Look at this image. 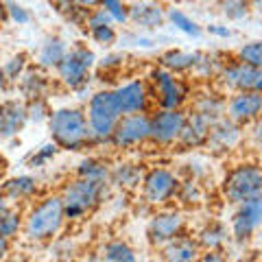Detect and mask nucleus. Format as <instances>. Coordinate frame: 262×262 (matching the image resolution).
<instances>
[{
	"label": "nucleus",
	"instance_id": "obj_12",
	"mask_svg": "<svg viewBox=\"0 0 262 262\" xmlns=\"http://www.w3.org/2000/svg\"><path fill=\"white\" fill-rule=\"evenodd\" d=\"M114 101L118 105L120 116H127V114H144L149 110V88L142 79H134L127 81V83H120L118 88L112 90Z\"/></svg>",
	"mask_w": 262,
	"mask_h": 262
},
{
	"label": "nucleus",
	"instance_id": "obj_7",
	"mask_svg": "<svg viewBox=\"0 0 262 262\" xmlns=\"http://www.w3.org/2000/svg\"><path fill=\"white\" fill-rule=\"evenodd\" d=\"M149 83H151V96L155 98L160 110H182V105L188 101V85L186 81L168 72L164 68H153L149 72Z\"/></svg>",
	"mask_w": 262,
	"mask_h": 262
},
{
	"label": "nucleus",
	"instance_id": "obj_43",
	"mask_svg": "<svg viewBox=\"0 0 262 262\" xmlns=\"http://www.w3.org/2000/svg\"><path fill=\"white\" fill-rule=\"evenodd\" d=\"M196 262H225V256L219 249H208L206 253H201Z\"/></svg>",
	"mask_w": 262,
	"mask_h": 262
},
{
	"label": "nucleus",
	"instance_id": "obj_5",
	"mask_svg": "<svg viewBox=\"0 0 262 262\" xmlns=\"http://www.w3.org/2000/svg\"><path fill=\"white\" fill-rule=\"evenodd\" d=\"M94 66H96L94 51H90L88 46H75V48H68V53H66V57L55 70L66 88L72 90V92L83 94L90 85V79H92Z\"/></svg>",
	"mask_w": 262,
	"mask_h": 262
},
{
	"label": "nucleus",
	"instance_id": "obj_32",
	"mask_svg": "<svg viewBox=\"0 0 262 262\" xmlns=\"http://www.w3.org/2000/svg\"><path fill=\"white\" fill-rule=\"evenodd\" d=\"M219 9L227 20L241 22L245 18H249L253 7H251L249 0H219Z\"/></svg>",
	"mask_w": 262,
	"mask_h": 262
},
{
	"label": "nucleus",
	"instance_id": "obj_39",
	"mask_svg": "<svg viewBox=\"0 0 262 262\" xmlns=\"http://www.w3.org/2000/svg\"><path fill=\"white\" fill-rule=\"evenodd\" d=\"M5 13H7V20H11L15 24H29L31 22V11L24 5L15 3V0H5Z\"/></svg>",
	"mask_w": 262,
	"mask_h": 262
},
{
	"label": "nucleus",
	"instance_id": "obj_21",
	"mask_svg": "<svg viewBox=\"0 0 262 262\" xmlns=\"http://www.w3.org/2000/svg\"><path fill=\"white\" fill-rule=\"evenodd\" d=\"M39 190V182L31 175H18V177H11L3 182L0 186V192L7 196V201H24V199H31L35 196Z\"/></svg>",
	"mask_w": 262,
	"mask_h": 262
},
{
	"label": "nucleus",
	"instance_id": "obj_33",
	"mask_svg": "<svg viewBox=\"0 0 262 262\" xmlns=\"http://www.w3.org/2000/svg\"><path fill=\"white\" fill-rule=\"evenodd\" d=\"M98 9L107 13L116 27L129 22V0H98Z\"/></svg>",
	"mask_w": 262,
	"mask_h": 262
},
{
	"label": "nucleus",
	"instance_id": "obj_3",
	"mask_svg": "<svg viewBox=\"0 0 262 262\" xmlns=\"http://www.w3.org/2000/svg\"><path fill=\"white\" fill-rule=\"evenodd\" d=\"M85 120H88L94 144L110 142L112 131L120 120V112L116 101H114L112 90H98V92L90 96L88 107H85Z\"/></svg>",
	"mask_w": 262,
	"mask_h": 262
},
{
	"label": "nucleus",
	"instance_id": "obj_17",
	"mask_svg": "<svg viewBox=\"0 0 262 262\" xmlns=\"http://www.w3.org/2000/svg\"><path fill=\"white\" fill-rule=\"evenodd\" d=\"M27 107L24 101L11 98V101L0 103V140L15 138L20 131L27 127Z\"/></svg>",
	"mask_w": 262,
	"mask_h": 262
},
{
	"label": "nucleus",
	"instance_id": "obj_29",
	"mask_svg": "<svg viewBox=\"0 0 262 262\" xmlns=\"http://www.w3.org/2000/svg\"><path fill=\"white\" fill-rule=\"evenodd\" d=\"M166 20L173 24V27L177 29V31H182L184 35H188V37H201V33H203V29L199 27V22L196 20H192L188 13H184L182 9H168L166 11Z\"/></svg>",
	"mask_w": 262,
	"mask_h": 262
},
{
	"label": "nucleus",
	"instance_id": "obj_35",
	"mask_svg": "<svg viewBox=\"0 0 262 262\" xmlns=\"http://www.w3.org/2000/svg\"><path fill=\"white\" fill-rule=\"evenodd\" d=\"M236 59L249 63L253 68H262V44L258 39H251V42L243 44L238 51H236Z\"/></svg>",
	"mask_w": 262,
	"mask_h": 262
},
{
	"label": "nucleus",
	"instance_id": "obj_45",
	"mask_svg": "<svg viewBox=\"0 0 262 262\" xmlns=\"http://www.w3.org/2000/svg\"><path fill=\"white\" fill-rule=\"evenodd\" d=\"M68 3H72L75 7H81V9H85V11L96 9L98 7V0H68Z\"/></svg>",
	"mask_w": 262,
	"mask_h": 262
},
{
	"label": "nucleus",
	"instance_id": "obj_18",
	"mask_svg": "<svg viewBox=\"0 0 262 262\" xmlns=\"http://www.w3.org/2000/svg\"><path fill=\"white\" fill-rule=\"evenodd\" d=\"M241 136H243L241 127L223 116L210 125V134H208L206 144H212L216 151H227L241 142Z\"/></svg>",
	"mask_w": 262,
	"mask_h": 262
},
{
	"label": "nucleus",
	"instance_id": "obj_50",
	"mask_svg": "<svg viewBox=\"0 0 262 262\" xmlns=\"http://www.w3.org/2000/svg\"><path fill=\"white\" fill-rule=\"evenodd\" d=\"M249 3H251V7H258V5H260V0H249Z\"/></svg>",
	"mask_w": 262,
	"mask_h": 262
},
{
	"label": "nucleus",
	"instance_id": "obj_24",
	"mask_svg": "<svg viewBox=\"0 0 262 262\" xmlns=\"http://www.w3.org/2000/svg\"><path fill=\"white\" fill-rule=\"evenodd\" d=\"M196 61V53H188V51H179V48H170L160 57V68L168 70V72H188L194 68Z\"/></svg>",
	"mask_w": 262,
	"mask_h": 262
},
{
	"label": "nucleus",
	"instance_id": "obj_4",
	"mask_svg": "<svg viewBox=\"0 0 262 262\" xmlns=\"http://www.w3.org/2000/svg\"><path fill=\"white\" fill-rule=\"evenodd\" d=\"M105 190H107V184L92 182V179L77 177L72 182H68L59 194L66 219H81L88 212H92L101 203Z\"/></svg>",
	"mask_w": 262,
	"mask_h": 262
},
{
	"label": "nucleus",
	"instance_id": "obj_16",
	"mask_svg": "<svg viewBox=\"0 0 262 262\" xmlns=\"http://www.w3.org/2000/svg\"><path fill=\"white\" fill-rule=\"evenodd\" d=\"M129 22L140 29L153 31L166 22V11L158 0H129Z\"/></svg>",
	"mask_w": 262,
	"mask_h": 262
},
{
	"label": "nucleus",
	"instance_id": "obj_36",
	"mask_svg": "<svg viewBox=\"0 0 262 262\" xmlns=\"http://www.w3.org/2000/svg\"><path fill=\"white\" fill-rule=\"evenodd\" d=\"M27 107V120L29 122H46L51 116V107H48L46 98H33V101H24Z\"/></svg>",
	"mask_w": 262,
	"mask_h": 262
},
{
	"label": "nucleus",
	"instance_id": "obj_38",
	"mask_svg": "<svg viewBox=\"0 0 262 262\" xmlns=\"http://www.w3.org/2000/svg\"><path fill=\"white\" fill-rule=\"evenodd\" d=\"M57 153H59V146H57L55 142H46V144H42V146H39V149L29 158V166H33V168L44 166V164L51 162Z\"/></svg>",
	"mask_w": 262,
	"mask_h": 262
},
{
	"label": "nucleus",
	"instance_id": "obj_11",
	"mask_svg": "<svg viewBox=\"0 0 262 262\" xmlns=\"http://www.w3.org/2000/svg\"><path fill=\"white\" fill-rule=\"evenodd\" d=\"M149 140V116L146 114H127L120 116L112 131L110 142L116 149H131Z\"/></svg>",
	"mask_w": 262,
	"mask_h": 262
},
{
	"label": "nucleus",
	"instance_id": "obj_6",
	"mask_svg": "<svg viewBox=\"0 0 262 262\" xmlns=\"http://www.w3.org/2000/svg\"><path fill=\"white\" fill-rule=\"evenodd\" d=\"M223 194L234 206L262 196V173L258 164L253 162L236 164L223 179Z\"/></svg>",
	"mask_w": 262,
	"mask_h": 262
},
{
	"label": "nucleus",
	"instance_id": "obj_27",
	"mask_svg": "<svg viewBox=\"0 0 262 262\" xmlns=\"http://www.w3.org/2000/svg\"><path fill=\"white\" fill-rule=\"evenodd\" d=\"M110 164L103 162V160H96V158H88L79 164V170H77V177H83V179H92V182H103L107 184L110 182Z\"/></svg>",
	"mask_w": 262,
	"mask_h": 262
},
{
	"label": "nucleus",
	"instance_id": "obj_52",
	"mask_svg": "<svg viewBox=\"0 0 262 262\" xmlns=\"http://www.w3.org/2000/svg\"><path fill=\"white\" fill-rule=\"evenodd\" d=\"M0 164H5V160H3V155H0Z\"/></svg>",
	"mask_w": 262,
	"mask_h": 262
},
{
	"label": "nucleus",
	"instance_id": "obj_42",
	"mask_svg": "<svg viewBox=\"0 0 262 262\" xmlns=\"http://www.w3.org/2000/svg\"><path fill=\"white\" fill-rule=\"evenodd\" d=\"M208 33H210V35H214V37H221V39L232 37V29H229V27H223V24H210V27H208Z\"/></svg>",
	"mask_w": 262,
	"mask_h": 262
},
{
	"label": "nucleus",
	"instance_id": "obj_22",
	"mask_svg": "<svg viewBox=\"0 0 262 262\" xmlns=\"http://www.w3.org/2000/svg\"><path fill=\"white\" fill-rule=\"evenodd\" d=\"M68 53V44L63 42L59 35H48L42 46H39V53H37V66L44 70H51V68H57L59 61L66 57Z\"/></svg>",
	"mask_w": 262,
	"mask_h": 262
},
{
	"label": "nucleus",
	"instance_id": "obj_41",
	"mask_svg": "<svg viewBox=\"0 0 262 262\" xmlns=\"http://www.w3.org/2000/svg\"><path fill=\"white\" fill-rule=\"evenodd\" d=\"M122 42H127V44H131V46H138V48H153L155 46V39L153 37H149V35H127Z\"/></svg>",
	"mask_w": 262,
	"mask_h": 262
},
{
	"label": "nucleus",
	"instance_id": "obj_34",
	"mask_svg": "<svg viewBox=\"0 0 262 262\" xmlns=\"http://www.w3.org/2000/svg\"><path fill=\"white\" fill-rule=\"evenodd\" d=\"M0 68H3L9 83H18V79L24 75V70L29 68V57H27V53H18V55L9 57V59L5 61V66H0Z\"/></svg>",
	"mask_w": 262,
	"mask_h": 262
},
{
	"label": "nucleus",
	"instance_id": "obj_46",
	"mask_svg": "<svg viewBox=\"0 0 262 262\" xmlns=\"http://www.w3.org/2000/svg\"><path fill=\"white\" fill-rule=\"evenodd\" d=\"M7 251H9V241H7V238H3V236H0V262L5 260Z\"/></svg>",
	"mask_w": 262,
	"mask_h": 262
},
{
	"label": "nucleus",
	"instance_id": "obj_19",
	"mask_svg": "<svg viewBox=\"0 0 262 262\" xmlns=\"http://www.w3.org/2000/svg\"><path fill=\"white\" fill-rule=\"evenodd\" d=\"M199 245L188 236H175L173 241L162 245V260L164 262H196L199 260Z\"/></svg>",
	"mask_w": 262,
	"mask_h": 262
},
{
	"label": "nucleus",
	"instance_id": "obj_14",
	"mask_svg": "<svg viewBox=\"0 0 262 262\" xmlns=\"http://www.w3.org/2000/svg\"><path fill=\"white\" fill-rule=\"evenodd\" d=\"M262 110V96L260 92H234L225 101V118L236 122L238 127L251 125L253 120H258Z\"/></svg>",
	"mask_w": 262,
	"mask_h": 262
},
{
	"label": "nucleus",
	"instance_id": "obj_51",
	"mask_svg": "<svg viewBox=\"0 0 262 262\" xmlns=\"http://www.w3.org/2000/svg\"><path fill=\"white\" fill-rule=\"evenodd\" d=\"M5 173V164H0V175H3Z\"/></svg>",
	"mask_w": 262,
	"mask_h": 262
},
{
	"label": "nucleus",
	"instance_id": "obj_40",
	"mask_svg": "<svg viewBox=\"0 0 262 262\" xmlns=\"http://www.w3.org/2000/svg\"><path fill=\"white\" fill-rule=\"evenodd\" d=\"M177 194H179V199L186 201V203H199L201 201V188L196 182H192V179H188V182H179V188H177Z\"/></svg>",
	"mask_w": 262,
	"mask_h": 262
},
{
	"label": "nucleus",
	"instance_id": "obj_20",
	"mask_svg": "<svg viewBox=\"0 0 262 262\" xmlns=\"http://www.w3.org/2000/svg\"><path fill=\"white\" fill-rule=\"evenodd\" d=\"M210 125L212 122L208 118L199 116V114H186V122H184V129L179 134V140L184 146H201L206 144L208 140V134H210Z\"/></svg>",
	"mask_w": 262,
	"mask_h": 262
},
{
	"label": "nucleus",
	"instance_id": "obj_28",
	"mask_svg": "<svg viewBox=\"0 0 262 262\" xmlns=\"http://www.w3.org/2000/svg\"><path fill=\"white\" fill-rule=\"evenodd\" d=\"M110 182L120 188H136L142 182V170L136 164H118L114 170H110Z\"/></svg>",
	"mask_w": 262,
	"mask_h": 262
},
{
	"label": "nucleus",
	"instance_id": "obj_15",
	"mask_svg": "<svg viewBox=\"0 0 262 262\" xmlns=\"http://www.w3.org/2000/svg\"><path fill=\"white\" fill-rule=\"evenodd\" d=\"M184 229V216L182 212L175 210H166V212H158L146 225V236L155 247H162L168 241H173L175 236L182 234Z\"/></svg>",
	"mask_w": 262,
	"mask_h": 262
},
{
	"label": "nucleus",
	"instance_id": "obj_49",
	"mask_svg": "<svg viewBox=\"0 0 262 262\" xmlns=\"http://www.w3.org/2000/svg\"><path fill=\"white\" fill-rule=\"evenodd\" d=\"M7 20V13H5V0H0V24Z\"/></svg>",
	"mask_w": 262,
	"mask_h": 262
},
{
	"label": "nucleus",
	"instance_id": "obj_13",
	"mask_svg": "<svg viewBox=\"0 0 262 262\" xmlns=\"http://www.w3.org/2000/svg\"><path fill=\"white\" fill-rule=\"evenodd\" d=\"M262 221V196L249 199L236 206L232 216V236L236 243H247L253 234L258 232Z\"/></svg>",
	"mask_w": 262,
	"mask_h": 262
},
{
	"label": "nucleus",
	"instance_id": "obj_8",
	"mask_svg": "<svg viewBox=\"0 0 262 262\" xmlns=\"http://www.w3.org/2000/svg\"><path fill=\"white\" fill-rule=\"evenodd\" d=\"M216 77L221 85L232 92H260L262 88V68H253L238 59L225 61Z\"/></svg>",
	"mask_w": 262,
	"mask_h": 262
},
{
	"label": "nucleus",
	"instance_id": "obj_54",
	"mask_svg": "<svg viewBox=\"0 0 262 262\" xmlns=\"http://www.w3.org/2000/svg\"><path fill=\"white\" fill-rule=\"evenodd\" d=\"M63 262H66V260H63Z\"/></svg>",
	"mask_w": 262,
	"mask_h": 262
},
{
	"label": "nucleus",
	"instance_id": "obj_26",
	"mask_svg": "<svg viewBox=\"0 0 262 262\" xmlns=\"http://www.w3.org/2000/svg\"><path fill=\"white\" fill-rule=\"evenodd\" d=\"M227 241V227L219 221H212L206 227L199 232V238H196V245L206 249H221Z\"/></svg>",
	"mask_w": 262,
	"mask_h": 262
},
{
	"label": "nucleus",
	"instance_id": "obj_44",
	"mask_svg": "<svg viewBox=\"0 0 262 262\" xmlns=\"http://www.w3.org/2000/svg\"><path fill=\"white\" fill-rule=\"evenodd\" d=\"M101 66H103V68H118V66H122V55H107V57H103Z\"/></svg>",
	"mask_w": 262,
	"mask_h": 262
},
{
	"label": "nucleus",
	"instance_id": "obj_31",
	"mask_svg": "<svg viewBox=\"0 0 262 262\" xmlns=\"http://www.w3.org/2000/svg\"><path fill=\"white\" fill-rule=\"evenodd\" d=\"M22 223H24V216L18 208L9 206L5 210V214L0 216V236L7 241H11L13 236H18V232L22 229Z\"/></svg>",
	"mask_w": 262,
	"mask_h": 262
},
{
	"label": "nucleus",
	"instance_id": "obj_47",
	"mask_svg": "<svg viewBox=\"0 0 262 262\" xmlns=\"http://www.w3.org/2000/svg\"><path fill=\"white\" fill-rule=\"evenodd\" d=\"M9 206H11V203H9V201H7V196H5L3 192H0V216H3V214H5V210H7V208H9Z\"/></svg>",
	"mask_w": 262,
	"mask_h": 262
},
{
	"label": "nucleus",
	"instance_id": "obj_1",
	"mask_svg": "<svg viewBox=\"0 0 262 262\" xmlns=\"http://www.w3.org/2000/svg\"><path fill=\"white\" fill-rule=\"evenodd\" d=\"M46 122H48V131H51L53 142L59 149L81 151L85 146L94 144L83 110H79V107L53 110Z\"/></svg>",
	"mask_w": 262,
	"mask_h": 262
},
{
	"label": "nucleus",
	"instance_id": "obj_53",
	"mask_svg": "<svg viewBox=\"0 0 262 262\" xmlns=\"http://www.w3.org/2000/svg\"><path fill=\"white\" fill-rule=\"evenodd\" d=\"M3 262H15V260H3Z\"/></svg>",
	"mask_w": 262,
	"mask_h": 262
},
{
	"label": "nucleus",
	"instance_id": "obj_2",
	"mask_svg": "<svg viewBox=\"0 0 262 262\" xmlns=\"http://www.w3.org/2000/svg\"><path fill=\"white\" fill-rule=\"evenodd\" d=\"M63 221H66V214H63L61 196L48 194L29 210V214L24 216L22 229H24V236L31 243H44L59 234V229L63 227Z\"/></svg>",
	"mask_w": 262,
	"mask_h": 262
},
{
	"label": "nucleus",
	"instance_id": "obj_9",
	"mask_svg": "<svg viewBox=\"0 0 262 262\" xmlns=\"http://www.w3.org/2000/svg\"><path fill=\"white\" fill-rule=\"evenodd\" d=\"M179 177L173 170L155 166L146 175H142V194L149 206H164L177 194Z\"/></svg>",
	"mask_w": 262,
	"mask_h": 262
},
{
	"label": "nucleus",
	"instance_id": "obj_30",
	"mask_svg": "<svg viewBox=\"0 0 262 262\" xmlns=\"http://www.w3.org/2000/svg\"><path fill=\"white\" fill-rule=\"evenodd\" d=\"M103 262H138V258L127 243L112 241L103 247Z\"/></svg>",
	"mask_w": 262,
	"mask_h": 262
},
{
	"label": "nucleus",
	"instance_id": "obj_37",
	"mask_svg": "<svg viewBox=\"0 0 262 262\" xmlns=\"http://www.w3.org/2000/svg\"><path fill=\"white\" fill-rule=\"evenodd\" d=\"M90 37H92L96 44L110 48V46H114L118 42V31H116L114 24H107V27H96V29H90Z\"/></svg>",
	"mask_w": 262,
	"mask_h": 262
},
{
	"label": "nucleus",
	"instance_id": "obj_23",
	"mask_svg": "<svg viewBox=\"0 0 262 262\" xmlns=\"http://www.w3.org/2000/svg\"><path fill=\"white\" fill-rule=\"evenodd\" d=\"M48 79L42 75L39 68H27L24 75L18 79V88L20 94L24 96V101H33V98H44L48 92Z\"/></svg>",
	"mask_w": 262,
	"mask_h": 262
},
{
	"label": "nucleus",
	"instance_id": "obj_10",
	"mask_svg": "<svg viewBox=\"0 0 262 262\" xmlns=\"http://www.w3.org/2000/svg\"><path fill=\"white\" fill-rule=\"evenodd\" d=\"M184 122L186 114L182 110H158L153 116H149V140L160 146L177 142Z\"/></svg>",
	"mask_w": 262,
	"mask_h": 262
},
{
	"label": "nucleus",
	"instance_id": "obj_48",
	"mask_svg": "<svg viewBox=\"0 0 262 262\" xmlns=\"http://www.w3.org/2000/svg\"><path fill=\"white\" fill-rule=\"evenodd\" d=\"M7 85H9V81H7V77H5L3 68H0V92H5V90H7Z\"/></svg>",
	"mask_w": 262,
	"mask_h": 262
},
{
	"label": "nucleus",
	"instance_id": "obj_25",
	"mask_svg": "<svg viewBox=\"0 0 262 262\" xmlns=\"http://www.w3.org/2000/svg\"><path fill=\"white\" fill-rule=\"evenodd\" d=\"M194 114H199V116L208 118L210 122H214L225 116V101L216 94H201L194 103Z\"/></svg>",
	"mask_w": 262,
	"mask_h": 262
}]
</instances>
